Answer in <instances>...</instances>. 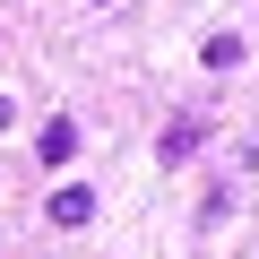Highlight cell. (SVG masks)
<instances>
[{"mask_svg": "<svg viewBox=\"0 0 259 259\" xmlns=\"http://www.w3.org/2000/svg\"><path fill=\"white\" fill-rule=\"evenodd\" d=\"M35 156H44V164H69V156H78V130H69V121H44V147H35Z\"/></svg>", "mask_w": 259, "mask_h": 259, "instance_id": "cell-3", "label": "cell"}, {"mask_svg": "<svg viewBox=\"0 0 259 259\" xmlns=\"http://www.w3.org/2000/svg\"><path fill=\"white\" fill-rule=\"evenodd\" d=\"M44 216H52V225H95V190H87V182H61Z\"/></svg>", "mask_w": 259, "mask_h": 259, "instance_id": "cell-2", "label": "cell"}, {"mask_svg": "<svg viewBox=\"0 0 259 259\" xmlns=\"http://www.w3.org/2000/svg\"><path fill=\"white\" fill-rule=\"evenodd\" d=\"M199 139H207V121H199V112H182V121H164L156 156H164V164H182V156H199Z\"/></svg>", "mask_w": 259, "mask_h": 259, "instance_id": "cell-1", "label": "cell"}, {"mask_svg": "<svg viewBox=\"0 0 259 259\" xmlns=\"http://www.w3.org/2000/svg\"><path fill=\"white\" fill-rule=\"evenodd\" d=\"M199 61H207V69H233V61H242V35H207V52H199Z\"/></svg>", "mask_w": 259, "mask_h": 259, "instance_id": "cell-4", "label": "cell"}, {"mask_svg": "<svg viewBox=\"0 0 259 259\" xmlns=\"http://www.w3.org/2000/svg\"><path fill=\"white\" fill-rule=\"evenodd\" d=\"M9 121H18V104H9V95H0V130H9Z\"/></svg>", "mask_w": 259, "mask_h": 259, "instance_id": "cell-5", "label": "cell"}, {"mask_svg": "<svg viewBox=\"0 0 259 259\" xmlns=\"http://www.w3.org/2000/svg\"><path fill=\"white\" fill-rule=\"evenodd\" d=\"M95 9H112V0H95Z\"/></svg>", "mask_w": 259, "mask_h": 259, "instance_id": "cell-6", "label": "cell"}]
</instances>
